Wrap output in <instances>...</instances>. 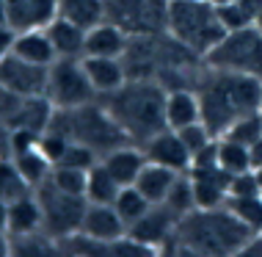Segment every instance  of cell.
<instances>
[{
	"label": "cell",
	"mask_w": 262,
	"mask_h": 257,
	"mask_svg": "<svg viewBox=\"0 0 262 257\" xmlns=\"http://www.w3.org/2000/svg\"><path fill=\"white\" fill-rule=\"evenodd\" d=\"M202 103V122L212 135H224L240 116H249L262 108V81L251 75L224 72L204 64V72L196 83Z\"/></svg>",
	"instance_id": "6da1fadb"
},
{
	"label": "cell",
	"mask_w": 262,
	"mask_h": 257,
	"mask_svg": "<svg viewBox=\"0 0 262 257\" xmlns=\"http://www.w3.org/2000/svg\"><path fill=\"white\" fill-rule=\"evenodd\" d=\"M251 235L254 232L226 205H221V208H196L180 219L168 252L204 254V257L237 254Z\"/></svg>",
	"instance_id": "7a4b0ae2"
},
{
	"label": "cell",
	"mask_w": 262,
	"mask_h": 257,
	"mask_svg": "<svg viewBox=\"0 0 262 257\" xmlns=\"http://www.w3.org/2000/svg\"><path fill=\"white\" fill-rule=\"evenodd\" d=\"M166 94L168 91L152 77H127L124 86L97 100L111 111L127 139L144 144L166 127Z\"/></svg>",
	"instance_id": "3957f363"
},
{
	"label": "cell",
	"mask_w": 262,
	"mask_h": 257,
	"mask_svg": "<svg viewBox=\"0 0 262 257\" xmlns=\"http://www.w3.org/2000/svg\"><path fill=\"white\" fill-rule=\"evenodd\" d=\"M47 127L69 135L72 141H80V144L91 147L100 158L108 155L111 149L130 141L127 133L119 127V122L111 116V111L105 108L100 100H91V103L77 105V108H55Z\"/></svg>",
	"instance_id": "277c9868"
},
{
	"label": "cell",
	"mask_w": 262,
	"mask_h": 257,
	"mask_svg": "<svg viewBox=\"0 0 262 257\" xmlns=\"http://www.w3.org/2000/svg\"><path fill=\"white\" fill-rule=\"evenodd\" d=\"M168 33L180 45H185L204 58L224 39L226 28L212 0H171L168 3Z\"/></svg>",
	"instance_id": "5b68a950"
},
{
	"label": "cell",
	"mask_w": 262,
	"mask_h": 257,
	"mask_svg": "<svg viewBox=\"0 0 262 257\" xmlns=\"http://www.w3.org/2000/svg\"><path fill=\"white\" fill-rule=\"evenodd\" d=\"M204 64L212 69L251 75L262 81V31L257 25L226 31L224 39L204 55Z\"/></svg>",
	"instance_id": "8992f818"
},
{
	"label": "cell",
	"mask_w": 262,
	"mask_h": 257,
	"mask_svg": "<svg viewBox=\"0 0 262 257\" xmlns=\"http://www.w3.org/2000/svg\"><path fill=\"white\" fill-rule=\"evenodd\" d=\"M171 0H105V19L119 25L130 39L168 33Z\"/></svg>",
	"instance_id": "52a82bcc"
},
{
	"label": "cell",
	"mask_w": 262,
	"mask_h": 257,
	"mask_svg": "<svg viewBox=\"0 0 262 257\" xmlns=\"http://www.w3.org/2000/svg\"><path fill=\"white\" fill-rule=\"evenodd\" d=\"M39 205H41V219H45V232L53 235L55 241L69 238V235L80 232L83 216H86L89 199L77 196V194H67V191L55 188V185L47 180L41 183L39 188H33Z\"/></svg>",
	"instance_id": "ba28073f"
},
{
	"label": "cell",
	"mask_w": 262,
	"mask_h": 257,
	"mask_svg": "<svg viewBox=\"0 0 262 257\" xmlns=\"http://www.w3.org/2000/svg\"><path fill=\"white\" fill-rule=\"evenodd\" d=\"M47 100L55 108H77L97 100V91L91 86L83 58H55L47 72Z\"/></svg>",
	"instance_id": "9c48e42d"
},
{
	"label": "cell",
	"mask_w": 262,
	"mask_h": 257,
	"mask_svg": "<svg viewBox=\"0 0 262 257\" xmlns=\"http://www.w3.org/2000/svg\"><path fill=\"white\" fill-rule=\"evenodd\" d=\"M177 224H180V219H177L166 205H152L136 224L127 227V235L141 241V244H146L149 249H155V252L160 254V252H168V246H171Z\"/></svg>",
	"instance_id": "30bf717a"
},
{
	"label": "cell",
	"mask_w": 262,
	"mask_h": 257,
	"mask_svg": "<svg viewBox=\"0 0 262 257\" xmlns=\"http://www.w3.org/2000/svg\"><path fill=\"white\" fill-rule=\"evenodd\" d=\"M47 72H50V67L25 61V58L11 53L6 61H0V86L6 91H11V94H23V97L45 94L47 91Z\"/></svg>",
	"instance_id": "8fae6325"
},
{
	"label": "cell",
	"mask_w": 262,
	"mask_h": 257,
	"mask_svg": "<svg viewBox=\"0 0 262 257\" xmlns=\"http://www.w3.org/2000/svg\"><path fill=\"white\" fill-rule=\"evenodd\" d=\"M190 185H193L196 208H221L229 199L232 174L221 166H193L188 169Z\"/></svg>",
	"instance_id": "7c38bea8"
},
{
	"label": "cell",
	"mask_w": 262,
	"mask_h": 257,
	"mask_svg": "<svg viewBox=\"0 0 262 257\" xmlns=\"http://www.w3.org/2000/svg\"><path fill=\"white\" fill-rule=\"evenodd\" d=\"M146 161L168 166L174 171H188L190 169V149L185 147V141L180 139V133L174 127H163L160 133H155L152 139H146L144 144Z\"/></svg>",
	"instance_id": "4fadbf2b"
},
{
	"label": "cell",
	"mask_w": 262,
	"mask_h": 257,
	"mask_svg": "<svg viewBox=\"0 0 262 257\" xmlns=\"http://www.w3.org/2000/svg\"><path fill=\"white\" fill-rule=\"evenodd\" d=\"M58 17V0H6V23L14 31L47 28Z\"/></svg>",
	"instance_id": "5bb4252c"
},
{
	"label": "cell",
	"mask_w": 262,
	"mask_h": 257,
	"mask_svg": "<svg viewBox=\"0 0 262 257\" xmlns=\"http://www.w3.org/2000/svg\"><path fill=\"white\" fill-rule=\"evenodd\" d=\"M80 232H86L94 241H102V244L111 246L113 241H119L122 235H127V224H124V219L116 213L113 205L89 202L86 216H83V224H80Z\"/></svg>",
	"instance_id": "9a60e30c"
},
{
	"label": "cell",
	"mask_w": 262,
	"mask_h": 257,
	"mask_svg": "<svg viewBox=\"0 0 262 257\" xmlns=\"http://www.w3.org/2000/svg\"><path fill=\"white\" fill-rule=\"evenodd\" d=\"M130 36L111 19L91 25L86 31V55H102V58H124Z\"/></svg>",
	"instance_id": "2e32d148"
},
{
	"label": "cell",
	"mask_w": 262,
	"mask_h": 257,
	"mask_svg": "<svg viewBox=\"0 0 262 257\" xmlns=\"http://www.w3.org/2000/svg\"><path fill=\"white\" fill-rule=\"evenodd\" d=\"M83 67L91 86H94L97 97H105L116 91L119 86L127 83V67L122 58H102V55H83Z\"/></svg>",
	"instance_id": "e0dca14e"
},
{
	"label": "cell",
	"mask_w": 262,
	"mask_h": 257,
	"mask_svg": "<svg viewBox=\"0 0 262 257\" xmlns=\"http://www.w3.org/2000/svg\"><path fill=\"white\" fill-rule=\"evenodd\" d=\"M100 161L122 185H133L138 180L141 169L146 166V152L141 144H136V141H127V144L111 149L108 155H102Z\"/></svg>",
	"instance_id": "ac0fdd59"
},
{
	"label": "cell",
	"mask_w": 262,
	"mask_h": 257,
	"mask_svg": "<svg viewBox=\"0 0 262 257\" xmlns=\"http://www.w3.org/2000/svg\"><path fill=\"white\" fill-rule=\"evenodd\" d=\"M47 36H50L58 58H83L86 55V28L75 25L67 17H55L47 25Z\"/></svg>",
	"instance_id": "d6986e66"
},
{
	"label": "cell",
	"mask_w": 262,
	"mask_h": 257,
	"mask_svg": "<svg viewBox=\"0 0 262 257\" xmlns=\"http://www.w3.org/2000/svg\"><path fill=\"white\" fill-rule=\"evenodd\" d=\"M202 122V103L196 89H171L166 94V127H188Z\"/></svg>",
	"instance_id": "ffe728a7"
},
{
	"label": "cell",
	"mask_w": 262,
	"mask_h": 257,
	"mask_svg": "<svg viewBox=\"0 0 262 257\" xmlns=\"http://www.w3.org/2000/svg\"><path fill=\"white\" fill-rule=\"evenodd\" d=\"M14 55L33 64H41V67H50V64L58 58L50 36H47V28H31V31H17V39H14Z\"/></svg>",
	"instance_id": "44dd1931"
},
{
	"label": "cell",
	"mask_w": 262,
	"mask_h": 257,
	"mask_svg": "<svg viewBox=\"0 0 262 257\" xmlns=\"http://www.w3.org/2000/svg\"><path fill=\"white\" fill-rule=\"evenodd\" d=\"M180 174H182V171H174L168 166H160V163L146 161V166L141 169L138 180L133 185H136V188L149 199L152 205H163V199L168 196V191H171V185H174V180Z\"/></svg>",
	"instance_id": "7402d4cb"
},
{
	"label": "cell",
	"mask_w": 262,
	"mask_h": 257,
	"mask_svg": "<svg viewBox=\"0 0 262 257\" xmlns=\"http://www.w3.org/2000/svg\"><path fill=\"white\" fill-rule=\"evenodd\" d=\"M45 230V219H41V205L36 194H28L9 202V235H28Z\"/></svg>",
	"instance_id": "603a6c76"
},
{
	"label": "cell",
	"mask_w": 262,
	"mask_h": 257,
	"mask_svg": "<svg viewBox=\"0 0 262 257\" xmlns=\"http://www.w3.org/2000/svg\"><path fill=\"white\" fill-rule=\"evenodd\" d=\"M122 191V183L105 169V163H94L89 169V180H86V199L89 202H97V205H113Z\"/></svg>",
	"instance_id": "cb8c5ba5"
},
{
	"label": "cell",
	"mask_w": 262,
	"mask_h": 257,
	"mask_svg": "<svg viewBox=\"0 0 262 257\" xmlns=\"http://www.w3.org/2000/svg\"><path fill=\"white\" fill-rule=\"evenodd\" d=\"M58 17L72 19L75 25L89 28L105 19V0H58Z\"/></svg>",
	"instance_id": "d4e9b609"
},
{
	"label": "cell",
	"mask_w": 262,
	"mask_h": 257,
	"mask_svg": "<svg viewBox=\"0 0 262 257\" xmlns=\"http://www.w3.org/2000/svg\"><path fill=\"white\" fill-rule=\"evenodd\" d=\"M14 163H17V169L23 171V177L28 183L33 185V188H39L41 183H47L50 180V174H53V166L55 163L47 158L45 152H41L39 147H33V149H25V152H17V155H11Z\"/></svg>",
	"instance_id": "484cf974"
},
{
	"label": "cell",
	"mask_w": 262,
	"mask_h": 257,
	"mask_svg": "<svg viewBox=\"0 0 262 257\" xmlns=\"http://www.w3.org/2000/svg\"><path fill=\"white\" fill-rule=\"evenodd\" d=\"M259 11H262V0H232V3L218 6V14H221V23L226 31L257 25Z\"/></svg>",
	"instance_id": "4316f807"
},
{
	"label": "cell",
	"mask_w": 262,
	"mask_h": 257,
	"mask_svg": "<svg viewBox=\"0 0 262 257\" xmlns=\"http://www.w3.org/2000/svg\"><path fill=\"white\" fill-rule=\"evenodd\" d=\"M33 194V185L23 177L11 155H0V199L3 202H14L19 196Z\"/></svg>",
	"instance_id": "83f0119b"
},
{
	"label": "cell",
	"mask_w": 262,
	"mask_h": 257,
	"mask_svg": "<svg viewBox=\"0 0 262 257\" xmlns=\"http://www.w3.org/2000/svg\"><path fill=\"white\" fill-rule=\"evenodd\" d=\"M218 166L229 174H240V171L254 169L251 161V147L240 144V141H232L226 135H218Z\"/></svg>",
	"instance_id": "f1b7e54d"
},
{
	"label": "cell",
	"mask_w": 262,
	"mask_h": 257,
	"mask_svg": "<svg viewBox=\"0 0 262 257\" xmlns=\"http://www.w3.org/2000/svg\"><path fill=\"white\" fill-rule=\"evenodd\" d=\"M11 254H23V257H33V254H61V244L47 235L45 230L28 232V235H14L11 238Z\"/></svg>",
	"instance_id": "f546056e"
},
{
	"label": "cell",
	"mask_w": 262,
	"mask_h": 257,
	"mask_svg": "<svg viewBox=\"0 0 262 257\" xmlns=\"http://www.w3.org/2000/svg\"><path fill=\"white\" fill-rule=\"evenodd\" d=\"M113 208H116V213L124 219V224L130 227V224H136V221L152 208V202H149L144 194H141L136 185H122V191H119Z\"/></svg>",
	"instance_id": "4dcf8cb0"
},
{
	"label": "cell",
	"mask_w": 262,
	"mask_h": 257,
	"mask_svg": "<svg viewBox=\"0 0 262 257\" xmlns=\"http://www.w3.org/2000/svg\"><path fill=\"white\" fill-rule=\"evenodd\" d=\"M163 205H166L177 219H182V216H188L190 210H196V196H193V185H190L188 171H182V174L174 180L168 196L163 199Z\"/></svg>",
	"instance_id": "1f68e13d"
},
{
	"label": "cell",
	"mask_w": 262,
	"mask_h": 257,
	"mask_svg": "<svg viewBox=\"0 0 262 257\" xmlns=\"http://www.w3.org/2000/svg\"><path fill=\"white\" fill-rule=\"evenodd\" d=\"M226 208L249 227L251 232L262 230V194H251V196H229Z\"/></svg>",
	"instance_id": "d6a6232c"
},
{
	"label": "cell",
	"mask_w": 262,
	"mask_h": 257,
	"mask_svg": "<svg viewBox=\"0 0 262 257\" xmlns=\"http://www.w3.org/2000/svg\"><path fill=\"white\" fill-rule=\"evenodd\" d=\"M86 180H89V169H75V166H63V163H55L50 174V183L55 188L77 196H86Z\"/></svg>",
	"instance_id": "836d02e7"
},
{
	"label": "cell",
	"mask_w": 262,
	"mask_h": 257,
	"mask_svg": "<svg viewBox=\"0 0 262 257\" xmlns=\"http://www.w3.org/2000/svg\"><path fill=\"white\" fill-rule=\"evenodd\" d=\"M224 135L232 141H240V144H246V147L257 144L262 139V113L257 111V113H249V116H240Z\"/></svg>",
	"instance_id": "e575fe53"
},
{
	"label": "cell",
	"mask_w": 262,
	"mask_h": 257,
	"mask_svg": "<svg viewBox=\"0 0 262 257\" xmlns=\"http://www.w3.org/2000/svg\"><path fill=\"white\" fill-rule=\"evenodd\" d=\"M177 133H180V139L185 141V147L190 149V161H193V155L199 152V149L207 147L212 139H218V135L210 133V127L204 125V122H193V125H188V127H180Z\"/></svg>",
	"instance_id": "d590c367"
},
{
	"label": "cell",
	"mask_w": 262,
	"mask_h": 257,
	"mask_svg": "<svg viewBox=\"0 0 262 257\" xmlns=\"http://www.w3.org/2000/svg\"><path fill=\"white\" fill-rule=\"evenodd\" d=\"M58 163H63V166H75V169H91L94 163H100V155H97L91 147L80 144V141H69L67 152H63V158Z\"/></svg>",
	"instance_id": "8d00e7d4"
},
{
	"label": "cell",
	"mask_w": 262,
	"mask_h": 257,
	"mask_svg": "<svg viewBox=\"0 0 262 257\" xmlns=\"http://www.w3.org/2000/svg\"><path fill=\"white\" fill-rule=\"evenodd\" d=\"M69 135H63V133H58V130H53V127H47L45 133L39 135V149L47 155L53 163H58L61 158H63V152H67V147H69Z\"/></svg>",
	"instance_id": "74e56055"
},
{
	"label": "cell",
	"mask_w": 262,
	"mask_h": 257,
	"mask_svg": "<svg viewBox=\"0 0 262 257\" xmlns=\"http://www.w3.org/2000/svg\"><path fill=\"white\" fill-rule=\"evenodd\" d=\"M251 194H259L257 169H249V171H240V174H232L229 196H251Z\"/></svg>",
	"instance_id": "f35d334b"
},
{
	"label": "cell",
	"mask_w": 262,
	"mask_h": 257,
	"mask_svg": "<svg viewBox=\"0 0 262 257\" xmlns=\"http://www.w3.org/2000/svg\"><path fill=\"white\" fill-rule=\"evenodd\" d=\"M14 39H17V31L9 23H3L0 25V61H6L14 53Z\"/></svg>",
	"instance_id": "ab89813d"
},
{
	"label": "cell",
	"mask_w": 262,
	"mask_h": 257,
	"mask_svg": "<svg viewBox=\"0 0 262 257\" xmlns=\"http://www.w3.org/2000/svg\"><path fill=\"white\" fill-rule=\"evenodd\" d=\"M240 257H262V232H254L249 241L243 244V249L237 252Z\"/></svg>",
	"instance_id": "60d3db41"
},
{
	"label": "cell",
	"mask_w": 262,
	"mask_h": 257,
	"mask_svg": "<svg viewBox=\"0 0 262 257\" xmlns=\"http://www.w3.org/2000/svg\"><path fill=\"white\" fill-rule=\"evenodd\" d=\"M9 149H11V125L0 111V155H9Z\"/></svg>",
	"instance_id": "b9f144b4"
},
{
	"label": "cell",
	"mask_w": 262,
	"mask_h": 257,
	"mask_svg": "<svg viewBox=\"0 0 262 257\" xmlns=\"http://www.w3.org/2000/svg\"><path fill=\"white\" fill-rule=\"evenodd\" d=\"M0 232H9V202L0 199Z\"/></svg>",
	"instance_id": "7bdbcfd3"
},
{
	"label": "cell",
	"mask_w": 262,
	"mask_h": 257,
	"mask_svg": "<svg viewBox=\"0 0 262 257\" xmlns=\"http://www.w3.org/2000/svg\"><path fill=\"white\" fill-rule=\"evenodd\" d=\"M9 254H11V235L0 232V257H9Z\"/></svg>",
	"instance_id": "ee69618b"
},
{
	"label": "cell",
	"mask_w": 262,
	"mask_h": 257,
	"mask_svg": "<svg viewBox=\"0 0 262 257\" xmlns=\"http://www.w3.org/2000/svg\"><path fill=\"white\" fill-rule=\"evenodd\" d=\"M6 23V0H0V25Z\"/></svg>",
	"instance_id": "f6af8a7d"
},
{
	"label": "cell",
	"mask_w": 262,
	"mask_h": 257,
	"mask_svg": "<svg viewBox=\"0 0 262 257\" xmlns=\"http://www.w3.org/2000/svg\"><path fill=\"white\" fill-rule=\"evenodd\" d=\"M257 180H259V194H262V166L257 169Z\"/></svg>",
	"instance_id": "bcb514c9"
},
{
	"label": "cell",
	"mask_w": 262,
	"mask_h": 257,
	"mask_svg": "<svg viewBox=\"0 0 262 257\" xmlns=\"http://www.w3.org/2000/svg\"><path fill=\"white\" fill-rule=\"evenodd\" d=\"M215 6H224V3H232V0H212Z\"/></svg>",
	"instance_id": "7dc6e473"
},
{
	"label": "cell",
	"mask_w": 262,
	"mask_h": 257,
	"mask_svg": "<svg viewBox=\"0 0 262 257\" xmlns=\"http://www.w3.org/2000/svg\"><path fill=\"white\" fill-rule=\"evenodd\" d=\"M257 28H259V31H262V11H259V19H257Z\"/></svg>",
	"instance_id": "c3c4849f"
},
{
	"label": "cell",
	"mask_w": 262,
	"mask_h": 257,
	"mask_svg": "<svg viewBox=\"0 0 262 257\" xmlns=\"http://www.w3.org/2000/svg\"><path fill=\"white\" fill-rule=\"evenodd\" d=\"M0 89H3V86H0Z\"/></svg>",
	"instance_id": "681fc988"
},
{
	"label": "cell",
	"mask_w": 262,
	"mask_h": 257,
	"mask_svg": "<svg viewBox=\"0 0 262 257\" xmlns=\"http://www.w3.org/2000/svg\"><path fill=\"white\" fill-rule=\"evenodd\" d=\"M259 232H262V230H259Z\"/></svg>",
	"instance_id": "f907efd6"
}]
</instances>
